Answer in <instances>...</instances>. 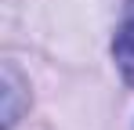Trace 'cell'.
I'll return each mask as SVG.
<instances>
[{
  "label": "cell",
  "mask_w": 134,
  "mask_h": 130,
  "mask_svg": "<svg viewBox=\"0 0 134 130\" xmlns=\"http://www.w3.org/2000/svg\"><path fill=\"white\" fill-rule=\"evenodd\" d=\"M112 51H116V65H120V72L127 76V83H134V15L123 22V29L116 33Z\"/></svg>",
  "instance_id": "1"
}]
</instances>
